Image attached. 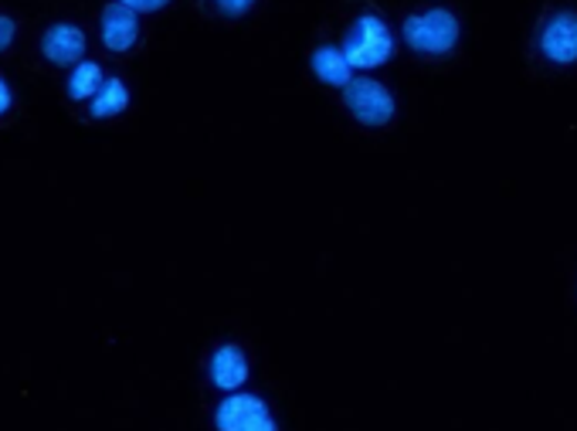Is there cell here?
Masks as SVG:
<instances>
[{
  "mask_svg": "<svg viewBox=\"0 0 577 431\" xmlns=\"http://www.w3.org/2000/svg\"><path fill=\"white\" fill-rule=\"evenodd\" d=\"M391 52H395V38H391L388 28H384V21L374 18V14H364V18L350 28L347 44H344V55H347L350 69H354V65H357V69L384 65V62L391 59Z\"/></svg>",
  "mask_w": 577,
  "mask_h": 431,
  "instance_id": "cell-1",
  "label": "cell"
},
{
  "mask_svg": "<svg viewBox=\"0 0 577 431\" xmlns=\"http://www.w3.org/2000/svg\"><path fill=\"white\" fill-rule=\"evenodd\" d=\"M405 38L415 52L442 55V52H452V44L459 41V21L449 11H428L421 18L405 21Z\"/></svg>",
  "mask_w": 577,
  "mask_h": 431,
  "instance_id": "cell-2",
  "label": "cell"
},
{
  "mask_svg": "<svg viewBox=\"0 0 577 431\" xmlns=\"http://www.w3.org/2000/svg\"><path fill=\"white\" fill-rule=\"evenodd\" d=\"M344 95H347V106L350 113L367 123V126H384L391 116H395V99L391 92L384 88L380 82L374 78H350L344 85Z\"/></svg>",
  "mask_w": 577,
  "mask_h": 431,
  "instance_id": "cell-3",
  "label": "cell"
},
{
  "mask_svg": "<svg viewBox=\"0 0 577 431\" xmlns=\"http://www.w3.org/2000/svg\"><path fill=\"white\" fill-rule=\"evenodd\" d=\"M218 428L221 431H275V421L269 418V408L259 398L231 395L218 408Z\"/></svg>",
  "mask_w": 577,
  "mask_h": 431,
  "instance_id": "cell-4",
  "label": "cell"
},
{
  "mask_svg": "<svg viewBox=\"0 0 577 431\" xmlns=\"http://www.w3.org/2000/svg\"><path fill=\"white\" fill-rule=\"evenodd\" d=\"M541 48H544V55L557 65L577 62V14H570V11L554 14L550 24L544 28Z\"/></svg>",
  "mask_w": 577,
  "mask_h": 431,
  "instance_id": "cell-5",
  "label": "cell"
},
{
  "mask_svg": "<svg viewBox=\"0 0 577 431\" xmlns=\"http://www.w3.org/2000/svg\"><path fill=\"white\" fill-rule=\"evenodd\" d=\"M44 48V55L52 59L55 65H72L78 55H82V48H85V34L72 24H55L52 31L44 34L41 41Z\"/></svg>",
  "mask_w": 577,
  "mask_h": 431,
  "instance_id": "cell-6",
  "label": "cell"
},
{
  "mask_svg": "<svg viewBox=\"0 0 577 431\" xmlns=\"http://www.w3.org/2000/svg\"><path fill=\"white\" fill-rule=\"evenodd\" d=\"M211 377H214V385L224 388V391L242 388L245 377H249V364H245L242 350H238V347H221L214 354V360H211Z\"/></svg>",
  "mask_w": 577,
  "mask_h": 431,
  "instance_id": "cell-7",
  "label": "cell"
},
{
  "mask_svg": "<svg viewBox=\"0 0 577 431\" xmlns=\"http://www.w3.org/2000/svg\"><path fill=\"white\" fill-rule=\"evenodd\" d=\"M103 38L106 44L113 48V52H126V48L136 41V18L129 8L123 4H109L103 11Z\"/></svg>",
  "mask_w": 577,
  "mask_h": 431,
  "instance_id": "cell-8",
  "label": "cell"
},
{
  "mask_svg": "<svg viewBox=\"0 0 577 431\" xmlns=\"http://www.w3.org/2000/svg\"><path fill=\"white\" fill-rule=\"evenodd\" d=\"M313 72L329 85H347L350 82V62L340 48H319L313 55Z\"/></svg>",
  "mask_w": 577,
  "mask_h": 431,
  "instance_id": "cell-9",
  "label": "cell"
},
{
  "mask_svg": "<svg viewBox=\"0 0 577 431\" xmlns=\"http://www.w3.org/2000/svg\"><path fill=\"white\" fill-rule=\"evenodd\" d=\"M126 103H129L126 85L116 82V78H109V82L99 85V92H95V99H92V116H99V119H103V116H116V113L126 109Z\"/></svg>",
  "mask_w": 577,
  "mask_h": 431,
  "instance_id": "cell-10",
  "label": "cell"
},
{
  "mask_svg": "<svg viewBox=\"0 0 577 431\" xmlns=\"http://www.w3.org/2000/svg\"><path fill=\"white\" fill-rule=\"evenodd\" d=\"M99 85H103V69L95 65V62H85V65L75 69L72 85H69V95H72V99H88V95L99 92Z\"/></svg>",
  "mask_w": 577,
  "mask_h": 431,
  "instance_id": "cell-11",
  "label": "cell"
},
{
  "mask_svg": "<svg viewBox=\"0 0 577 431\" xmlns=\"http://www.w3.org/2000/svg\"><path fill=\"white\" fill-rule=\"evenodd\" d=\"M218 8H221L224 14L238 18V14H245V11L252 8V0H218Z\"/></svg>",
  "mask_w": 577,
  "mask_h": 431,
  "instance_id": "cell-12",
  "label": "cell"
},
{
  "mask_svg": "<svg viewBox=\"0 0 577 431\" xmlns=\"http://www.w3.org/2000/svg\"><path fill=\"white\" fill-rule=\"evenodd\" d=\"M123 8H129V11H157V8H164L167 0H119Z\"/></svg>",
  "mask_w": 577,
  "mask_h": 431,
  "instance_id": "cell-13",
  "label": "cell"
},
{
  "mask_svg": "<svg viewBox=\"0 0 577 431\" xmlns=\"http://www.w3.org/2000/svg\"><path fill=\"white\" fill-rule=\"evenodd\" d=\"M11 38H14V24L8 18H0V48H8Z\"/></svg>",
  "mask_w": 577,
  "mask_h": 431,
  "instance_id": "cell-14",
  "label": "cell"
},
{
  "mask_svg": "<svg viewBox=\"0 0 577 431\" xmlns=\"http://www.w3.org/2000/svg\"><path fill=\"white\" fill-rule=\"evenodd\" d=\"M11 106V92H8V85L4 82H0V113H4Z\"/></svg>",
  "mask_w": 577,
  "mask_h": 431,
  "instance_id": "cell-15",
  "label": "cell"
}]
</instances>
